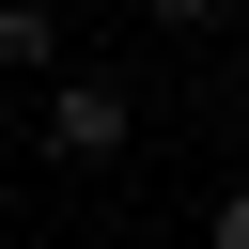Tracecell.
Listing matches in <instances>:
<instances>
[{"instance_id": "obj_1", "label": "cell", "mask_w": 249, "mask_h": 249, "mask_svg": "<svg viewBox=\"0 0 249 249\" xmlns=\"http://www.w3.org/2000/svg\"><path fill=\"white\" fill-rule=\"evenodd\" d=\"M47 156H78V171H93V156H124V93L62 78V93H47Z\"/></svg>"}, {"instance_id": "obj_2", "label": "cell", "mask_w": 249, "mask_h": 249, "mask_svg": "<svg viewBox=\"0 0 249 249\" xmlns=\"http://www.w3.org/2000/svg\"><path fill=\"white\" fill-rule=\"evenodd\" d=\"M47 47H62V16L47 0H0V62H47Z\"/></svg>"}, {"instance_id": "obj_3", "label": "cell", "mask_w": 249, "mask_h": 249, "mask_svg": "<svg viewBox=\"0 0 249 249\" xmlns=\"http://www.w3.org/2000/svg\"><path fill=\"white\" fill-rule=\"evenodd\" d=\"M218 249H249V187H233V202H218Z\"/></svg>"}, {"instance_id": "obj_4", "label": "cell", "mask_w": 249, "mask_h": 249, "mask_svg": "<svg viewBox=\"0 0 249 249\" xmlns=\"http://www.w3.org/2000/svg\"><path fill=\"white\" fill-rule=\"evenodd\" d=\"M140 16H218V0H140Z\"/></svg>"}]
</instances>
